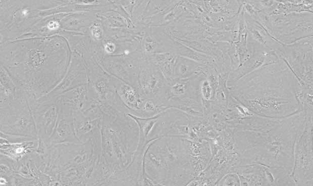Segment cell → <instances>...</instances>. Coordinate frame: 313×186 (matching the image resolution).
Listing matches in <instances>:
<instances>
[{
    "mask_svg": "<svg viewBox=\"0 0 313 186\" xmlns=\"http://www.w3.org/2000/svg\"><path fill=\"white\" fill-rule=\"evenodd\" d=\"M71 54L67 40L61 36L16 39L1 44V66L24 90L31 104L63 80Z\"/></svg>",
    "mask_w": 313,
    "mask_h": 186,
    "instance_id": "obj_1",
    "label": "cell"
},
{
    "mask_svg": "<svg viewBox=\"0 0 313 186\" xmlns=\"http://www.w3.org/2000/svg\"><path fill=\"white\" fill-rule=\"evenodd\" d=\"M231 95L253 114L282 118L303 110L300 83L284 59L264 65L228 88Z\"/></svg>",
    "mask_w": 313,
    "mask_h": 186,
    "instance_id": "obj_2",
    "label": "cell"
},
{
    "mask_svg": "<svg viewBox=\"0 0 313 186\" xmlns=\"http://www.w3.org/2000/svg\"><path fill=\"white\" fill-rule=\"evenodd\" d=\"M306 121L304 111L289 117L272 118L257 130L234 132V148L243 165L258 164L283 168L291 173L294 147Z\"/></svg>",
    "mask_w": 313,
    "mask_h": 186,
    "instance_id": "obj_3",
    "label": "cell"
},
{
    "mask_svg": "<svg viewBox=\"0 0 313 186\" xmlns=\"http://www.w3.org/2000/svg\"><path fill=\"white\" fill-rule=\"evenodd\" d=\"M147 176L155 185H188L194 176L182 138L163 136L148 144L143 155L142 180Z\"/></svg>",
    "mask_w": 313,
    "mask_h": 186,
    "instance_id": "obj_4",
    "label": "cell"
},
{
    "mask_svg": "<svg viewBox=\"0 0 313 186\" xmlns=\"http://www.w3.org/2000/svg\"><path fill=\"white\" fill-rule=\"evenodd\" d=\"M102 115L101 131L111 141L117 169H124L131 162L138 146V125L128 114L109 115L102 112Z\"/></svg>",
    "mask_w": 313,
    "mask_h": 186,
    "instance_id": "obj_5",
    "label": "cell"
},
{
    "mask_svg": "<svg viewBox=\"0 0 313 186\" xmlns=\"http://www.w3.org/2000/svg\"><path fill=\"white\" fill-rule=\"evenodd\" d=\"M258 20L273 37L284 44L312 36V13L271 15L261 13Z\"/></svg>",
    "mask_w": 313,
    "mask_h": 186,
    "instance_id": "obj_6",
    "label": "cell"
},
{
    "mask_svg": "<svg viewBox=\"0 0 313 186\" xmlns=\"http://www.w3.org/2000/svg\"><path fill=\"white\" fill-rule=\"evenodd\" d=\"M1 132L38 140L33 113L26 92L17 87L10 103L1 108Z\"/></svg>",
    "mask_w": 313,
    "mask_h": 186,
    "instance_id": "obj_7",
    "label": "cell"
},
{
    "mask_svg": "<svg viewBox=\"0 0 313 186\" xmlns=\"http://www.w3.org/2000/svg\"><path fill=\"white\" fill-rule=\"evenodd\" d=\"M94 57L106 72L139 91V74L147 61L141 45L130 53L116 55H108L98 50L95 52Z\"/></svg>",
    "mask_w": 313,
    "mask_h": 186,
    "instance_id": "obj_8",
    "label": "cell"
},
{
    "mask_svg": "<svg viewBox=\"0 0 313 186\" xmlns=\"http://www.w3.org/2000/svg\"><path fill=\"white\" fill-rule=\"evenodd\" d=\"M312 117L306 116L303 130L294 147L291 175L296 185L313 186Z\"/></svg>",
    "mask_w": 313,
    "mask_h": 186,
    "instance_id": "obj_9",
    "label": "cell"
},
{
    "mask_svg": "<svg viewBox=\"0 0 313 186\" xmlns=\"http://www.w3.org/2000/svg\"><path fill=\"white\" fill-rule=\"evenodd\" d=\"M139 92L143 100L150 99L161 107L169 99V83L159 66L147 60L139 76Z\"/></svg>",
    "mask_w": 313,
    "mask_h": 186,
    "instance_id": "obj_10",
    "label": "cell"
},
{
    "mask_svg": "<svg viewBox=\"0 0 313 186\" xmlns=\"http://www.w3.org/2000/svg\"><path fill=\"white\" fill-rule=\"evenodd\" d=\"M190 117L176 108H167L159 114L157 120L149 134L151 142L163 136L187 138L190 131Z\"/></svg>",
    "mask_w": 313,
    "mask_h": 186,
    "instance_id": "obj_11",
    "label": "cell"
},
{
    "mask_svg": "<svg viewBox=\"0 0 313 186\" xmlns=\"http://www.w3.org/2000/svg\"><path fill=\"white\" fill-rule=\"evenodd\" d=\"M87 82V71L84 59L80 55L72 52L70 65L63 80L50 92L34 102L30 106L31 110L34 111L42 102L77 87L85 85Z\"/></svg>",
    "mask_w": 313,
    "mask_h": 186,
    "instance_id": "obj_12",
    "label": "cell"
},
{
    "mask_svg": "<svg viewBox=\"0 0 313 186\" xmlns=\"http://www.w3.org/2000/svg\"><path fill=\"white\" fill-rule=\"evenodd\" d=\"M59 109L57 98L54 97L42 102L32 111L38 139L43 140L45 144L55 128Z\"/></svg>",
    "mask_w": 313,
    "mask_h": 186,
    "instance_id": "obj_13",
    "label": "cell"
},
{
    "mask_svg": "<svg viewBox=\"0 0 313 186\" xmlns=\"http://www.w3.org/2000/svg\"><path fill=\"white\" fill-rule=\"evenodd\" d=\"M247 45L251 50L252 55L241 66L230 72L227 82L228 88L231 87L244 76L262 66L266 52L271 51L254 39L248 33L247 36Z\"/></svg>",
    "mask_w": 313,
    "mask_h": 186,
    "instance_id": "obj_14",
    "label": "cell"
},
{
    "mask_svg": "<svg viewBox=\"0 0 313 186\" xmlns=\"http://www.w3.org/2000/svg\"><path fill=\"white\" fill-rule=\"evenodd\" d=\"M76 116L75 113L60 108L55 128L46 144L47 148L63 143H82L75 130Z\"/></svg>",
    "mask_w": 313,
    "mask_h": 186,
    "instance_id": "obj_15",
    "label": "cell"
},
{
    "mask_svg": "<svg viewBox=\"0 0 313 186\" xmlns=\"http://www.w3.org/2000/svg\"><path fill=\"white\" fill-rule=\"evenodd\" d=\"M238 174L240 185H268L266 166L251 164L233 168L231 171Z\"/></svg>",
    "mask_w": 313,
    "mask_h": 186,
    "instance_id": "obj_16",
    "label": "cell"
},
{
    "mask_svg": "<svg viewBox=\"0 0 313 186\" xmlns=\"http://www.w3.org/2000/svg\"><path fill=\"white\" fill-rule=\"evenodd\" d=\"M60 108L72 111L77 115L81 112L87 101L86 84L81 85L56 97Z\"/></svg>",
    "mask_w": 313,
    "mask_h": 186,
    "instance_id": "obj_17",
    "label": "cell"
},
{
    "mask_svg": "<svg viewBox=\"0 0 313 186\" xmlns=\"http://www.w3.org/2000/svg\"><path fill=\"white\" fill-rule=\"evenodd\" d=\"M205 65L188 58L177 55L175 60L173 79H185L199 72H203Z\"/></svg>",
    "mask_w": 313,
    "mask_h": 186,
    "instance_id": "obj_18",
    "label": "cell"
},
{
    "mask_svg": "<svg viewBox=\"0 0 313 186\" xmlns=\"http://www.w3.org/2000/svg\"><path fill=\"white\" fill-rule=\"evenodd\" d=\"M38 145V140L22 143L0 145L1 154L19 162L27 154L35 151Z\"/></svg>",
    "mask_w": 313,
    "mask_h": 186,
    "instance_id": "obj_19",
    "label": "cell"
},
{
    "mask_svg": "<svg viewBox=\"0 0 313 186\" xmlns=\"http://www.w3.org/2000/svg\"><path fill=\"white\" fill-rule=\"evenodd\" d=\"M182 142L187 155L189 156L198 157L201 156H211V152L208 143L194 142L185 138H182Z\"/></svg>",
    "mask_w": 313,
    "mask_h": 186,
    "instance_id": "obj_20",
    "label": "cell"
},
{
    "mask_svg": "<svg viewBox=\"0 0 313 186\" xmlns=\"http://www.w3.org/2000/svg\"><path fill=\"white\" fill-rule=\"evenodd\" d=\"M174 1H148L140 21L146 19L151 18L162 12L168 8Z\"/></svg>",
    "mask_w": 313,
    "mask_h": 186,
    "instance_id": "obj_21",
    "label": "cell"
},
{
    "mask_svg": "<svg viewBox=\"0 0 313 186\" xmlns=\"http://www.w3.org/2000/svg\"><path fill=\"white\" fill-rule=\"evenodd\" d=\"M188 158L195 177L207 167L212 159V156L204 155L192 157L188 156Z\"/></svg>",
    "mask_w": 313,
    "mask_h": 186,
    "instance_id": "obj_22",
    "label": "cell"
},
{
    "mask_svg": "<svg viewBox=\"0 0 313 186\" xmlns=\"http://www.w3.org/2000/svg\"><path fill=\"white\" fill-rule=\"evenodd\" d=\"M216 185H240L239 175L235 172H229L225 174Z\"/></svg>",
    "mask_w": 313,
    "mask_h": 186,
    "instance_id": "obj_23",
    "label": "cell"
},
{
    "mask_svg": "<svg viewBox=\"0 0 313 186\" xmlns=\"http://www.w3.org/2000/svg\"><path fill=\"white\" fill-rule=\"evenodd\" d=\"M1 84L12 94H15L16 85L5 69L1 66Z\"/></svg>",
    "mask_w": 313,
    "mask_h": 186,
    "instance_id": "obj_24",
    "label": "cell"
},
{
    "mask_svg": "<svg viewBox=\"0 0 313 186\" xmlns=\"http://www.w3.org/2000/svg\"><path fill=\"white\" fill-rule=\"evenodd\" d=\"M199 90L201 100L213 101V91L206 78L201 81Z\"/></svg>",
    "mask_w": 313,
    "mask_h": 186,
    "instance_id": "obj_25",
    "label": "cell"
},
{
    "mask_svg": "<svg viewBox=\"0 0 313 186\" xmlns=\"http://www.w3.org/2000/svg\"><path fill=\"white\" fill-rule=\"evenodd\" d=\"M1 137L5 138L7 141L8 144L22 143L37 140L28 136L6 134L2 132H1Z\"/></svg>",
    "mask_w": 313,
    "mask_h": 186,
    "instance_id": "obj_26",
    "label": "cell"
}]
</instances>
